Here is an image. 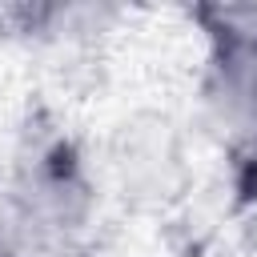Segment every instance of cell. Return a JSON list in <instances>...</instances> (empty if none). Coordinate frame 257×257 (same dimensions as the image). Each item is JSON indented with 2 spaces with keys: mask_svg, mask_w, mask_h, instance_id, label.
Here are the masks:
<instances>
[{
  "mask_svg": "<svg viewBox=\"0 0 257 257\" xmlns=\"http://www.w3.org/2000/svg\"><path fill=\"white\" fill-rule=\"evenodd\" d=\"M92 209H96V181L76 145L64 137L32 141V149L16 161L8 185L4 229L44 245L72 249V241L92 221Z\"/></svg>",
  "mask_w": 257,
  "mask_h": 257,
  "instance_id": "1",
  "label": "cell"
},
{
  "mask_svg": "<svg viewBox=\"0 0 257 257\" xmlns=\"http://www.w3.org/2000/svg\"><path fill=\"white\" fill-rule=\"evenodd\" d=\"M108 169L124 201L141 209H161L181 197L189 165L181 128L165 112H133L116 124L108 145Z\"/></svg>",
  "mask_w": 257,
  "mask_h": 257,
  "instance_id": "2",
  "label": "cell"
},
{
  "mask_svg": "<svg viewBox=\"0 0 257 257\" xmlns=\"http://www.w3.org/2000/svg\"><path fill=\"white\" fill-rule=\"evenodd\" d=\"M0 257H68L64 245H44V241H32V237H20V233H0Z\"/></svg>",
  "mask_w": 257,
  "mask_h": 257,
  "instance_id": "3",
  "label": "cell"
},
{
  "mask_svg": "<svg viewBox=\"0 0 257 257\" xmlns=\"http://www.w3.org/2000/svg\"><path fill=\"white\" fill-rule=\"evenodd\" d=\"M4 40H8V20H4V8H0V48H4Z\"/></svg>",
  "mask_w": 257,
  "mask_h": 257,
  "instance_id": "4",
  "label": "cell"
}]
</instances>
